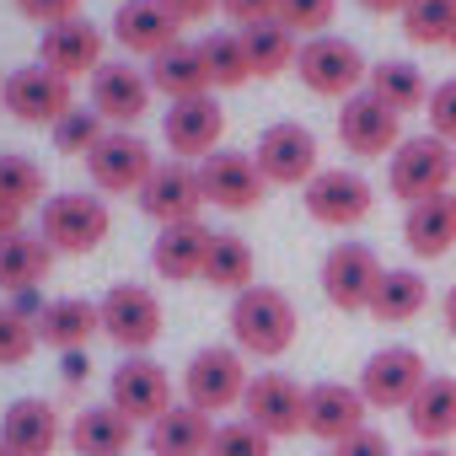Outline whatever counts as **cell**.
Listing matches in <instances>:
<instances>
[{
  "label": "cell",
  "instance_id": "1",
  "mask_svg": "<svg viewBox=\"0 0 456 456\" xmlns=\"http://www.w3.org/2000/svg\"><path fill=\"white\" fill-rule=\"evenodd\" d=\"M225 322H232L237 349L253 354V360H280L296 344V328H301L296 301L285 290H274V285H253V290L232 296V317Z\"/></svg>",
  "mask_w": 456,
  "mask_h": 456
},
{
  "label": "cell",
  "instance_id": "2",
  "mask_svg": "<svg viewBox=\"0 0 456 456\" xmlns=\"http://www.w3.org/2000/svg\"><path fill=\"white\" fill-rule=\"evenodd\" d=\"M456 183V145H445L440 134H408L392 156H387V188L403 204H424V199H445Z\"/></svg>",
  "mask_w": 456,
  "mask_h": 456
},
{
  "label": "cell",
  "instance_id": "3",
  "mask_svg": "<svg viewBox=\"0 0 456 456\" xmlns=\"http://www.w3.org/2000/svg\"><path fill=\"white\" fill-rule=\"evenodd\" d=\"M248 365H242V349L237 344H209L188 360L183 370V403L199 408V413H225V408H242L248 397Z\"/></svg>",
  "mask_w": 456,
  "mask_h": 456
},
{
  "label": "cell",
  "instance_id": "4",
  "mask_svg": "<svg viewBox=\"0 0 456 456\" xmlns=\"http://www.w3.org/2000/svg\"><path fill=\"white\" fill-rule=\"evenodd\" d=\"M38 232L54 253H70V258H86L108 242L113 232V215L97 193H54L44 199V215H38Z\"/></svg>",
  "mask_w": 456,
  "mask_h": 456
},
{
  "label": "cell",
  "instance_id": "5",
  "mask_svg": "<svg viewBox=\"0 0 456 456\" xmlns=\"http://www.w3.org/2000/svg\"><path fill=\"white\" fill-rule=\"evenodd\" d=\"M296 76H301V86H306L312 97H338V102H349L354 92H365L370 65H365V54H360L349 38L322 33V38H306V44H301Z\"/></svg>",
  "mask_w": 456,
  "mask_h": 456
},
{
  "label": "cell",
  "instance_id": "6",
  "mask_svg": "<svg viewBox=\"0 0 456 456\" xmlns=\"http://www.w3.org/2000/svg\"><path fill=\"white\" fill-rule=\"evenodd\" d=\"M424 381H429V365H424V354H419L413 344H387V349H376V354L365 360V370H360V392H365V403L381 408V413H408V403L419 397Z\"/></svg>",
  "mask_w": 456,
  "mask_h": 456
},
{
  "label": "cell",
  "instance_id": "7",
  "mask_svg": "<svg viewBox=\"0 0 456 456\" xmlns=\"http://www.w3.org/2000/svg\"><path fill=\"white\" fill-rule=\"evenodd\" d=\"M317 134L306 129V124H296V118H280V124H269L264 134H258V145H253V161H258V172L274 183V188H306L322 167H317Z\"/></svg>",
  "mask_w": 456,
  "mask_h": 456
},
{
  "label": "cell",
  "instance_id": "8",
  "mask_svg": "<svg viewBox=\"0 0 456 456\" xmlns=\"http://www.w3.org/2000/svg\"><path fill=\"white\" fill-rule=\"evenodd\" d=\"M301 204L317 225H333V232H349V225H360L376 204L370 183L354 172V167H322L306 188H301Z\"/></svg>",
  "mask_w": 456,
  "mask_h": 456
},
{
  "label": "cell",
  "instance_id": "9",
  "mask_svg": "<svg viewBox=\"0 0 456 456\" xmlns=\"http://www.w3.org/2000/svg\"><path fill=\"white\" fill-rule=\"evenodd\" d=\"M381 258H376V248H365V242H338V248H328V258H322V296H328V306H338V312H370V296H376V285H381Z\"/></svg>",
  "mask_w": 456,
  "mask_h": 456
},
{
  "label": "cell",
  "instance_id": "10",
  "mask_svg": "<svg viewBox=\"0 0 456 456\" xmlns=\"http://www.w3.org/2000/svg\"><path fill=\"white\" fill-rule=\"evenodd\" d=\"M242 419L258 424L269 440H290L306 429V387L280 376V370H264L248 381V397H242Z\"/></svg>",
  "mask_w": 456,
  "mask_h": 456
},
{
  "label": "cell",
  "instance_id": "11",
  "mask_svg": "<svg viewBox=\"0 0 456 456\" xmlns=\"http://www.w3.org/2000/svg\"><path fill=\"white\" fill-rule=\"evenodd\" d=\"M97 312H102V333L118 344V349H129V354H145L156 338H161V301L145 290V285H113L102 301H97Z\"/></svg>",
  "mask_w": 456,
  "mask_h": 456
},
{
  "label": "cell",
  "instance_id": "12",
  "mask_svg": "<svg viewBox=\"0 0 456 456\" xmlns=\"http://www.w3.org/2000/svg\"><path fill=\"white\" fill-rule=\"evenodd\" d=\"M0 102H6V113H12L17 124H49V129L76 108L70 81L54 76V70H44V65L12 70V76H6V92H0Z\"/></svg>",
  "mask_w": 456,
  "mask_h": 456
},
{
  "label": "cell",
  "instance_id": "13",
  "mask_svg": "<svg viewBox=\"0 0 456 456\" xmlns=\"http://www.w3.org/2000/svg\"><path fill=\"white\" fill-rule=\"evenodd\" d=\"M86 172H92L97 193H140L145 177L156 172V156L134 129H108L102 145L86 156Z\"/></svg>",
  "mask_w": 456,
  "mask_h": 456
},
{
  "label": "cell",
  "instance_id": "14",
  "mask_svg": "<svg viewBox=\"0 0 456 456\" xmlns=\"http://www.w3.org/2000/svg\"><path fill=\"white\" fill-rule=\"evenodd\" d=\"M108 403L134 419V424H156L167 408H172V376L145 360V354H129L124 365H113V381H108Z\"/></svg>",
  "mask_w": 456,
  "mask_h": 456
},
{
  "label": "cell",
  "instance_id": "15",
  "mask_svg": "<svg viewBox=\"0 0 456 456\" xmlns=\"http://www.w3.org/2000/svg\"><path fill=\"white\" fill-rule=\"evenodd\" d=\"M199 183H204V199L215 209H232V215L258 209L264 204V188H269V177L258 172L253 151L248 156L242 151H215V156H204L199 161Z\"/></svg>",
  "mask_w": 456,
  "mask_h": 456
},
{
  "label": "cell",
  "instance_id": "16",
  "mask_svg": "<svg viewBox=\"0 0 456 456\" xmlns=\"http://www.w3.org/2000/svg\"><path fill=\"white\" fill-rule=\"evenodd\" d=\"M134 199H140V209H145L156 225L199 220V209L209 204V199H204V183H199V167H188V161H161V167L145 177V188H140Z\"/></svg>",
  "mask_w": 456,
  "mask_h": 456
},
{
  "label": "cell",
  "instance_id": "17",
  "mask_svg": "<svg viewBox=\"0 0 456 456\" xmlns=\"http://www.w3.org/2000/svg\"><path fill=\"white\" fill-rule=\"evenodd\" d=\"M220 134H225V108L215 97H188V102H172L167 118H161V140L177 161H204L220 151Z\"/></svg>",
  "mask_w": 456,
  "mask_h": 456
},
{
  "label": "cell",
  "instance_id": "18",
  "mask_svg": "<svg viewBox=\"0 0 456 456\" xmlns=\"http://www.w3.org/2000/svg\"><path fill=\"white\" fill-rule=\"evenodd\" d=\"M338 145L349 156H392L403 145V118L370 97V92H354L344 108H338Z\"/></svg>",
  "mask_w": 456,
  "mask_h": 456
},
{
  "label": "cell",
  "instance_id": "19",
  "mask_svg": "<svg viewBox=\"0 0 456 456\" xmlns=\"http://www.w3.org/2000/svg\"><path fill=\"white\" fill-rule=\"evenodd\" d=\"M365 392L349 387V381H317L306 387V435L322 440V445H344L354 429H365Z\"/></svg>",
  "mask_w": 456,
  "mask_h": 456
},
{
  "label": "cell",
  "instance_id": "20",
  "mask_svg": "<svg viewBox=\"0 0 456 456\" xmlns=\"http://www.w3.org/2000/svg\"><path fill=\"white\" fill-rule=\"evenodd\" d=\"M38 65L54 70V76H65V81H76V76H97V70H102V33H97V22L70 17V22L44 28Z\"/></svg>",
  "mask_w": 456,
  "mask_h": 456
},
{
  "label": "cell",
  "instance_id": "21",
  "mask_svg": "<svg viewBox=\"0 0 456 456\" xmlns=\"http://www.w3.org/2000/svg\"><path fill=\"white\" fill-rule=\"evenodd\" d=\"M92 108L102 113L108 129H134L151 113V81L134 65H102L92 76Z\"/></svg>",
  "mask_w": 456,
  "mask_h": 456
},
{
  "label": "cell",
  "instance_id": "22",
  "mask_svg": "<svg viewBox=\"0 0 456 456\" xmlns=\"http://www.w3.org/2000/svg\"><path fill=\"white\" fill-rule=\"evenodd\" d=\"M65 424H60V408L44 403V397H17L6 413H0V445L12 456H54Z\"/></svg>",
  "mask_w": 456,
  "mask_h": 456
},
{
  "label": "cell",
  "instance_id": "23",
  "mask_svg": "<svg viewBox=\"0 0 456 456\" xmlns=\"http://www.w3.org/2000/svg\"><path fill=\"white\" fill-rule=\"evenodd\" d=\"M113 38L129 49V54H145L156 60L161 49H172L183 38V22L167 12V0H124L113 12Z\"/></svg>",
  "mask_w": 456,
  "mask_h": 456
},
{
  "label": "cell",
  "instance_id": "24",
  "mask_svg": "<svg viewBox=\"0 0 456 456\" xmlns=\"http://www.w3.org/2000/svg\"><path fill=\"white\" fill-rule=\"evenodd\" d=\"M209 242L215 232L204 220H183V225H161L156 242H151V264L161 280L183 285V280H199L204 274V258H209Z\"/></svg>",
  "mask_w": 456,
  "mask_h": 456
},
{
  "label": "cell",
  "instance_id": "25",
  "mask_svg": "<svg viewBox=\"0 0 456 456\" xmlns=\"http://www.w3.org/2000/svg\"><path fill=\"white\" fill-rule=\"evenodd\" d=\"M145 81H151V92H161V97H172V102H188V97H209V92H215L199 44H183V38L151 60Z\"/></svg>",
  "mask_w": 456,
  "mask_h": 456
},
{
  "label": "cell",
  "instance_id": "26",
  "mask_svg": "<svg viewBox=\"0 0 456 456\" xmlns=\"http://www.w3.org/2000/svg\"><path fill=\"white\" fill-rule=\"evenodd\" d=\"M209 440H215V419L199 413V408H188V403H172L145 429L151 456H209Z\"/></svg>",
  "mask_w": 456,
  "mask_h": 456
},
{
  "label": "cell",
  "instance_id": "27",
  "mask_svg": "<svg viewBox=\"0 0 456 456\" xmlns=\"http://www.w3.org/2000/svg\"><path fill=\"white\" fill-rule=\"evenodd\" d=\"M97 333H102V312H97V301H81V296H60V301H49L44 317H38V338H44L49 349H60V354L86 349Z\"/></svg>",
  "mask_w": 456,
  "mask_h": 456
},
{
  "label": "cell",
  "instance_id": "28",
  "mask_svg": "<svg viewBox=\"0 0 456 456\" xmlns=\"http://www.w3.org/2000/svg\"><path fill=\"white\" fill-rule=\"evenodd\" d=\"M134 419H124L113 403H97V408H81L76 424H70V445L76 456H129L134 445Z\"/></svg>",
  "mask_w": 456,
  "mask_h": 456
},
{
  "label": "cell",
  "instance_id": "29",
  "mask_svg": "<svg viewBox=\"0 0 456 456\" xmlns=\"http://www.w3.org/2000/svg\"><path fill=\"white\" fill-rule=\"evenodd\" d=\"M403 242L413 258L435 264L456 248V209H451V193L445 199H424V204H408V220H403Z\"/></svg>",
  "mask_w": 456,
  "mask_h": 456
},
{
  "label": "cell",
  "instance_id": "30",
  "mask_svg": "<svg viewBox=\"0 0 456 456\" xmlns=\"http://www.w3.org/2000/svg\"><path fill=\"white\" fill-rule=\"evenodd\" d=\"M54 248L44 242V232H17L0 242V290L17 296V290H38L54 269Z\"/></svg>",
  "mask_w": 456,
  "mask_h": 456
},
{
  "label": "cell",
  "instance_id": "31",
  "mask_svg": "<svg viewBox=\"0 0 456 456\" xmlns=\"http://www.w3.org/2000/svg\"><path fill=\"white\" fill-rule=\"evenodd\" d=\"M408 429L419 445H445L456 440V376H429L419 397L408 403Z\"/></svg>",
  "mask_w": 456,
  "mask_h": 456
},
{
  "label": "cell",
  "instance_id": "32",
  "mask_svg": "<svg viewBox=\"0 0 456 456\" xmlns=\"http://www.w3.org/2000/svg\"><path fill=\"white\" fill-rule=\"evenodd\" d=\"M253 274H258V258H253V248L237 237V232H215V242H209V258H204V285L209 290H225V296H242V290H253Z\"/></svg>",
  "mask_w": 456,
  "mask_h": 456
},
{
  "label": "cell",
  "instance_id": "33",
  "mask_svg": "<svg viewBox=\"0 0 456 456\" xmlns=\"http://www.w3.org/2000/svg\"><path fill=\"white\" fill-rule=\"evenodd\" d=\"M242 49H248L253 81H274V76L296 70V54H301L296 33H290V28H285L280 17H269V22H253V28H242Z\"/></svg>",
  "mask_w": 456,
  "mask_h": 456
},
{
  "label": "cell",
  "instance_id": "34",
  "mask_svg": "<svg viewBox=\"0 0 456 456\" xmlns=\"http://www.w3.org/2000/svg\"><path fill=\"white\" fill-rule=\"evenodd\" d=\"M424 306H429V285H424L419 269H387L381 285H376V296H370V317L387 322V328L413 322Z\"/></svg>",
  "mask_w": 456,
  "mask_h": 456
},
{
  "label": "cell",
  "instance_id": "35",
  "mask_svg": "<svg viewBox=\"0 0 456 456\" xmlns=\"http://www.w3.org/2000/svg\"><path fill=\"white\" fill-rule=\"evenodd\" d=\"M365 92L370 97H381L397 118L403 113H419L424 102H429V86H424V70L413 65V60H381V65H370V81H365Z\"/></svg>",
  "mask_w": 456,
  "mask_h": 456
},
{
  "label": "cell",
  "instance_id": "36",
  "mask_svg": "<svg viewBox=\"0 0 456 456\" xmlns=\"http://www.w3.org/2000/svg\"><path fill=\"white\" fill-rule=\"evenodd\" d=\"M199 54H204L209 86H220V92H232V86L253 81L248 49H242V33H209V38H199Z\"/></svg>",
  "mask_w": 456,
  "mask_h": 456
},
{
  "label": "cell",
  "instance_id": "37",
  "mask_svg": "<svg viewBox=\"0 0 456 456\" xmlns=\"http://www.w3.org/2000/svg\"><path fill=\"white\" fill-rule=\"evenodd\" d=\"M49 134H54V151H60V156H81V161H86V156L102 145L108 124H102V113H97L92 102H86V108L76 102V108H70V113H65V118L49 129Z\"/></svg>",
  "mask_w": 456,
  "mask_h": 456
},
{
  "label": "cell",
  "instance_id": "38",
  "mask_svg": "<svg viewBox=\"0 0 456 456\" xmlns=\"http://www.w3.org/2000/svg\"><path fill=\"white\" fill-rule=\"evenodd\" d=\"M0 193L28 209V204H44V199H49V177H44V167H38L33 156L6 151V156H0Z\"/></svg>",
  "mask_w": 456,
  "mask_h": 456
},
{
  "label": "cell",
  "instance_id": "39",
  "mask_svg": "<svg viewBox=\"0 0 456 456\" xmlns=\"http://www.w3.org/2000/svg\"><path fill=\"white\" fill-rule=\"evenodd\" d=\"M456 28V0H408V12H403V33L408 44H445Z\"/></svg>",
  "mask_w": 456,
  "mask_h": 456
},
{
  "label": "cell",
  "instance_id": "40",
  "mask_svg": "<svg viewBox=\"0 0 456 456\" xmlns=\"http://www.w3.org/2000/svg\"><path fill=\"white\" fill-rule=\"evenodd\" d=\"M38 322H28L22 312H12V301H0V365H28L38 349Z\"/></svg>",
  "mask_w": 456,
  "mask_h": 456
},
{
  "label": "cell",
  "instance_id": "41",
  "mask_svg": "<svg viewBox=\"0 0 456 456\" xmlns=\"http://www.w3.org/2000/svg\"><path fill=\"white\" fill-rule=\"evenodd\" d=\"M209 456H274V440H269L258 424H248V419H232V424H215Z\"/></svg>",
  "mask_w": 456,
  "mask_h": 456
},
{
  "label": "cell",
  "instance_id": "42",
  "mask_svg": "<svg viewBox=\"0 0 456 456\" xmlns=\"http://www.w3.org/2000/svg\"><path fill=\"white\" fill-rule=\"evenodd\" d=\"M338 17V0H280V22L296 38H322Z\"/></svg>",
  "mask_w": 456,
  "mask_h": 456
},
{
  "label": "cell",
  "instance_id": "43",
  "mask_svg": "<svg viewBox=\"0 0 456 456\" xmlns=\"http://www.w3.org/2000/svg\"><path fill=\"white\" fill-rule=\"evenodd\" d=\"M424 118H429V134H440L445 145H456V81H440L424 102Z\"/></svg>",
  "mask_w": 456,
  "mask_h": 456
},
{
  "label": "cell",
  "instance_id": "44",
  "mask_svg": "<svg viewBox=\"0 0 456 456\" xmlns=\"http://www.w3.org/2000/svg\"><path fill=\"white\" fill-rule=\"evenodd\" d=\"M333 456H397V451H392V440H387L381 429L365 424V429H354L344 445H333Z\"/></svg>",
  "mask_w": 456,
  "mask_h": 456
},
{
  "label": "cell",
  "instance_id": "45",
  "mask_svg": "<svg viewBox=\"0 0 456 456\" xmlns=\"http://www.w3.org/2000/svg\"><path fill=\"white\" fill-rule=\"evenodd\" d=\"M17 12L33 17V22H44V28H54V22H70L81 12V0H17Z\"/></svg>",
  "mask_w": 456,
  "mask_h": 456
},
{
  "label": "cell",
  "instance_id": "46",
  "mask_svg": "<svg viewBox=\"0 0 456 456\" xmlns=\"http://www.w3.org/2000/svg\"><path fill=\"white\" fill-rule=\"evenodd\" d=\"M220 12L232 17L237 28H253V22H269V17H280V0H220Z\"/></svg>",
  "mask_w": 456,
  "mask_h": 456
},
{
  "label": "cell",
  "instance_id": "47",
  "mask_svg": "<svg viewBox=\"0 0 456 456\" xmlns=\"http://www.w3.org/2000/svg\"><path fill=\"white\" fill-rule=\"evenodd\" d=\"M86 376H92V354L86 349H70V354H60V381L76 392V387H86Z\"/></svg>",
  "mask_w": 456,
  "mask_h": 456
},
{
  "label": "cell",
  "instance_id": "48",
  "mask_svg": "<svg viewBox=\"0 0 456 456\" xmlns=\"http://www.w3.org/2000/svg\"><path fill=\"white\" fill-rule=\"evenodd\" d=\"M167 12L188 28V22H204L209 12H220V0H167Z\"/></svg>",
  "mask_w": 456,
  "mask_h": 456
},
{
  "label": "cell",
  "instance_id": "49",
  "mask_svg": "<svg viewBox=\"0 0 456 456\" xmlns=\"http://www.w3.org/2000/svg\"><path fill=\"white\" fill-rule=\"evenodd\" d=\"M44 306H49V301H44V290H17V296H12V312H22L28 322H38V317H44Z\"/></svg>",
  "mask_w": 456,
  "mask_h": 456
},
{
  "label": "cell",
  "instance_id": "50",
  "mask_svg": "<svg viewBox=\"0 0 456 456\" xmlns=\"http://www.w3.org/2000/svg\"><path fill=\"white\" fill-rule=\"evenodd\" d=\"M17 232H22V204H12L6 193H0V242L17 237Z\"/></svg>",
  "mask_w": 456,
  "mask_h": 456
},
{
  "label": "cell",
  "instance_id": "51",
  "mask_svg": "<svg viewBox=\"0 0 456 456\" xmlns=\"http://www.w3.org/2000/svg\"><path fill=\"white\" fill-rule=\"evenodd\" d=\"M360 6H365V12H376V17H392V12L403 17V12H408V0H360Z\"/></svg>",
  "mask_w": 456,
  "mask_h": 456
},
{
  "label": "cell",
  "instance_id": "52",
  "mask_svg": "<svg viewBox=\"0 0 456 456\" xmlns=\"http://www.w3.org/2000/svg\"><path fill=\"white\" fill-rule=\"evenodd\" d=\"M440 312H445V328H451V338H456V285L445 290V306H440Z\"/></svg>",
  "mask_w": 456,
  "mask_h": 456
},
{
  "label": "cell",
  "instance_id": "53",
  "mask_svg": "<svg viewBox=\"0 0 456 456\" xmlns=\"http://www.w3.org/2000/svg\"><path fill=\"white\" fill-rule=\"evenodd\" d=\"M408 456H451L445 445H419V451H408Z\"/></svg>",
  "mask_w": 456,
  "mask_h": 456
},
{
  "label": "cell",
  "instance_id": "54",
  "mask_svg": "<svg viewBox=\"0 0 456 456\" xmlns=\"http://www.w3.org/2000/svg\"><path fill=\"white\" fill-rule=\"evenodd\" d=\"M445 49H456V28H451V38H445Z\"/></svg>",
  "mask_w": 456,
  "mask_h": 456
},
{
  "label": "cell",
  "instance_id": "55",
  "mask_svg": "<svg viewBox=\"0 0 456 456\" xmlns=\"http://www.w3.org/2000/svg\"><path fill=\"white\" fill-rule=\"evenodd\" d=\"M0 92H6V76H0Z\"/></svg>",
  "mask_w": 456,
  "mask_h": 456
},
{
  "label": "cell",
  "instance_id": "56",
  "mask_svg": "<svg viewBox=\"0 0 456 456\" xmlns=\"http://www.w3.org/2000/svg\"><path fill=\"white\" fill-rule=\"evenodd\" d=\"M0 456H12V451H6V445H0Z\"/></svg>",
  "mask_w": 456,
  "mask_h": 456
},
{
  "label": "cell",
  "instance_id": "57",
  "mask_svg": "<svg viewBox=\"0 0 456 456\" xmlns=\"http://www.w3.org/2000/svg\"><path fill=\"white\" fill-rule=\"evenodd\" d=\"M451 209H456V193H451Z\"/></svg>",
  "mask_w": 456,
  "mask_h": 456
}]
</instances>
